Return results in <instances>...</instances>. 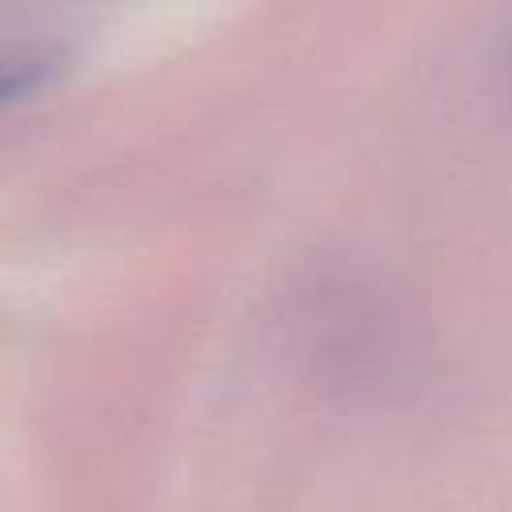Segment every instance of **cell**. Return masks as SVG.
Here are the masks:
<instances>
[{
	"label": "cell",
	"instance_id": "cell-1",
	"mask_svg": "<svg viewBox=\"0 0 512 512\" xmlns=\"http://www.w3.org/2000/svg\"><path fill=\"white\" fill-rule=\"evenodd\" d=\"M44 72V56H24V52H8L0 56V100L32 88Z\"/></svg>",
	"mask_w": 512,
	"mask_h": 512
}]
</instances>
